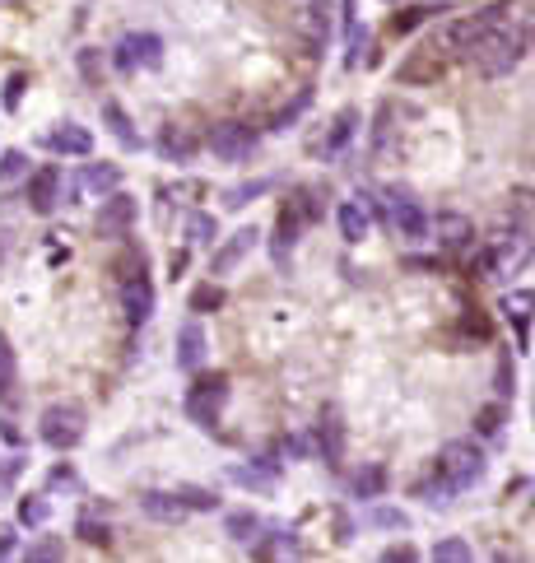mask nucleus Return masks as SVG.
<instances>
[{"instance_id":"nucleus-30","label":"nucleus","mask_w":535,"mask_h":563,"mask_svg":"<svg viewBox=\"0 0 535 563\" xmlns=\"http://www.w3.org/2000/svg\"><path fill=\"white\" fill-rule=\"evenodd\" d=\"M224 536L233 540V545H252L256 536H261V517H256L252 508H238L224 517Z\"/></svg>"},{"instance_id":"nucleus-40","label":"nucleus","mask_w":535,"mask_h":563,"mask_svg":"<svg viewBox=\"0 0 535 563\" xmlns=\"http://www.w3.org/2000/svg\"><path fill=\"white\" fill-rule=\"evenodd\" d=\"M24 559H28V563H56V559H66V540H61V536L33 540V545L24 550Z\"/></svg>"},{"instance_id":"nucleus-53","label":"nucleus","mask_w":535,"mask_h":563,"mask_svg":"<svg viewBox=\"0 0 535 563\" xmlns=\"http://www.w3.org/2000/svg\"><path fill=\"white\" fill-rule=\"evenodd\" d=\"M14 475H19V456H10V461H5V466H0V484H10Z\"/></svg>"},{"instance_id":"nucleus-54","label":"nucleus","mask_w":535,"mask_h":563,"mask_svg":"<svg viewBox=\"0 0 535 563\" xmlns=\"http://www.w3.org/2000/svg\"><path fill=\"white\" fill-rule=\"evenodd\" d=\"M177 196H205V182H182V187H177Z\"/></svg>"},{"instance_id":"nucleus-7","label":"nucleus","mask_w":535,"mask_h":563,"mask_svg":"<svg viewBox=\"0 0 535 563\" xmlns=\"http://www.w3.org/2000/svg\"><path fill=\"white\" fill-rule=\"evenodd\" d=\"M112 66L117 70H159L163 66V38L159 33H126V38L112 47Z\"/></svg>"},{"instance_id":"nucleus-5","label":"nucleus","mask_w":535,"mask_h":563,"mask_svg":"<svg viewBox=\"0 0 535 563\" xmlns=\"http://www.w3.org/2000/svg\"><path fill=\"white\" fill-rule=\"evenodd\" d=\"M224 405H228V373H214V377H196L191 382L182 410H187V419L196 429H214L219 415H224Z\"/></svg>"},{"instance_id":"nucleus-9","label":"nucleus","mask_w":535,"mask_h":563,"mask_svg":"<svg viewBox=\"0 0 535 563\" xmlns=\"http://www.w3.org/2000/svg\"><path fill=\"white\" fill-rule=\"evenodd\" d=\"M24 196H28V210H33V215H52L56 205L66 201V177H61V168H56V163L33 168V173L24 177Z\"/></svg>"},{"instance_id":"nucleus-35","label":"nucleus","mask_w":535,"mask_h":563,"mask_svg":"<svg viewBox=\"0 0 535 563\" xmlns=\"http://www.w3.org/2000/svg\"><path fill=\"white\" fill-rule=\"evenodd\" d=\"M177 503L187 512H219V494L214 489H205V484H177L173 489Z\"/></svg>"},{"instance_id":"nucleus-13","label":"nucleus","mask_w":535,"mask_h":563,"mask_svg":"<svg viewBox=\"0 0 535 563\" xmlns=\"http://www.w3.org/2000/svg\"><path fill=\"white\" fill-rule=\"evenodd\" d=\"M354 131H359V108H340L331 121V131L321 135V140H312V154L317 159H340L349 149V140H354Z\"/></svg>"},{"instance_id":"nucleus-21","label":"nucleus","mask_w":535,"mask_h":563,"mask_svg":"<svg viewBox=\"0 0 535 563\" xmlns=\"http://www.w3.org/2000/svg\"><path fill=\"white\" fill-rule=\"evenodd\" d=\"M173 359H177V368H182V373H196V368L205 363V331H201V322H182V326H177Z\"/></svg>"},{"instance_id":"nucleus-2","label":"nucleus","mask_w":535,"mask_h":563,"mask_svg":"<svg viewBox=\"0 0 535 563\" xmlns=\"http://www.w3.org/2000/svg\"><path fill=\"white\" fill-rule=\"evenodd\" d=\"M508 10H512V0H494V5H484V10H475V14H452V19H442L438 24L433 47H438L447 61H452V56H466L484 28H494V24L508 19Z\"/></svg>"},{"instance_id":"nucleus-14","label":"nucleus","mask_w":535,"mask_h":563,"mask_svg":"<svg viewBox=\"0 0 535 563\" xmlns=\"http://www.w3.org/2000/svg\"><path fill=\"white\" fill-rule=\"evenodd\" d=\"M256 247V228H238V233H228L219 247H214L210 256V275L214 280H224V275H233V270L242 266V256Z\"/></svg>"},{"instance_id":"nucleus-8","label":"nucleus","mask_w":535,"mask_h":563,"mask_svg":"<svg viewBox=\"0 0 535 563\" xmlns=\"http://www.w3.org/2000/svg\"><path fill=\"white\" fill-rule=\"evenodd\" d=\"M387 224L401 242H424L428 238V210L410 196V191H391L387 196Z\"/></svg>"},{"instance_id":"nucleus-1","label":"nucleus","mask_w":535,"mask_h":563,"mask_svg":"<svg viewBox=\"0 0 535 563\" xmlns=\"http://www.w3.org/2000/svg\"><path fill=\"white\" fill-rule=\"evenodd\" d=\"M526 47H531V33H526L522 24H508V19H503V24L484 28L480 38H475L466 61L480 70L484 80H503V75H512V70L522 66Z\"/></svg>"},{"instance_id":"nucleus-41","label":"nucleus","mask_w":535,"mask_h":563,"mask_svg":"<svg viewBox=\"0 0 535 563\" xmlns=\"http://www.w3.org/2000/svg\"><path fill=\"white\" fill-rule=\"evenodd\" d=\"M433 559H438V563H470V559H475V550H470L461 536H442L438 545H433Z\"/></svg>"},{"instance_id":"nucleus-36","label":"nucleus","mask_w":535,"mask_h":563,"mask_svg":"<svg viewBox=\"0 0 535 563\" xmlns=\"http://www.w3.org/2000/svg\"><path fill=\"white\" fill-rule=\"evenodd\" d=\"M270 191V177H256V182H238V187L224 191V210H247L252 201H261Z\"/></svg>"},{"instance_id":"nucleus-50","label":"nucleus","mask_w":535,"mask_h":563,"mask_svg":"<svg viewBox=\"0 0 535 563\" xmlns=\"http://www.w3.org/2000/svg\"><path fill=\"white\" fill-rule=\"evenodd\" d=\"M387 135H391V103H382V108H377V126H373V145L382 149Z\"/></svg>"},{"instance_id":"nucleus-29","label":"nucleus","mask_w":535,"mask_h":563,"mask_svg":"<svg viewBox=\"0 0 535 563\" xmlns=\"http://www.w3.org/2000/svg\"><path fill=\"white\" fill-rule=\"evenodd\" d=\"M303 545H298L294 531H270V536H256L252 540V554L256 559H289V554H298Z\"/></svg>"},{"instance_id":"nucleus-16","label":"nucleus","mask_w":535,"mask_h":563,"mask_svg":"<svg viewBox=\"0 0 535 563\" xmlns=\"http://www.w3.org/2000/svg\"><path fill=\"white\" fill-rule=\"evenodd\" d=\"M47 149L61 154V159H89V154H94V131L80 126V121H61V126L47 135Z\"/></svg>"},{"instance_id":"nucleus-11","label":"nucleus","mask_w":535,"mask_h":563,"mask_svg":"<svg viewBox=\"0 0 535 563\" xmlns=\"http://www.w3.org/2000/svg\"><path fill=\"white\" fill-rule=\"evenodd\" d=\"M447 75V56L428 42V47H415V52H405V61L396 66V84L405 89H424V84H438Z\"/></svg>"},{"instance_id":"nucleus-3","label":"nucleus","mask_w":535,"mask_h":563,"mask_svg":"<svg viewBox=\"0 0 535 563\" xmlns=\"http://www.w3.org/2000/svg\"><path fill=\"white\" fill-rule=\"evenodd\" d=\"M117 294H121V312L131 326H145L154 317V280H149L145 256H121L117 261Z\"/></svg>"},{"instance_id":"nucleus-45","label":"nucleus","mask_w":535,"mask_h":563,"mask_svg":"<svg viewBox=\"0 0 535 563\" xmlns=\"http://www.w3.org/2000/svg\"><path fill=\"white\" fill-rule=\"evenodd\" d=\"M363 522H373V526H387V531H410V517H405L401 508H373Z\"/></svg>"},{"instance_id":"nucleus-27","label":"nucleus","mask_w":535,"mask_h":563,"mask_svg":"<svg viewBox=\"0 0 535 563\" xmlns=\"http://www.w3.org/2000/svg\"><path fill=\"white\" fill-rule=\"evenodd\" d=\"M387 484H391L387 466H377V461H373V466H363V470H354V475H349V494H354V498H373V503H377V498L387 494Z\"/></svg>"},{"instance_id":"nucleus-37","label":"nucleus","mask_w":535,"mask_h":563,"mask_svg":"<svg viewBox=\"0 0 535 563\" xmlns=\"http://www.w3.org/2000/svg\"><path fill=\"white\" fill-rule=\"evenodd\" d=\"M214 238H219V219L205 215V210H191L187 215V242L191 247H210Z\"/></svg>"},{"instance_id":"nucleus-19","label":"nucleus","mask_w":535,"mask_h":563,"mask_svg":"<svg viewBox=\"0 0 535 563\" xmlns=\"http://www.w3.org/2000/svg\"><path fill=\"white\" fill-rule=\"evenodd\" d=\"M154 149H159V159L163 163H191L196 159V149H201V140L191 135V126H163L159 140H154Z\"/></svg>"},{"instance_id":"nucleus-18","label":"nucleus","mask_w":535,"mask_h":563,"mask_svg":"<svg viewBox=\"0 0 535 563\" xmlns=\"http://www.w3.org/2000/svg\"><path fill=\"white\" fill-rule=\"evenodd\" d=\"M317 447H321V461L326 466H340L345 461V419L335 405L321 410V424H317Z\"/></svg>"},{"instance_id":"nucleus-33","label":"nucleus","mask_w":535,"mask_h":563,"mask_svg":"<svg viewBox=\"0 0 535 563\" xmlns=\"http://www.w3.org/2000/svg\"><path fill=\"white\" fill-rule=\"evenodd\" d=\"M187 308L196 312V317H210V312H219V308H224V284H219V280L196 284V289H191V298H187Z\"/></svg>"},{"instance_id":"nucleus-12","label":"nucleus","mask_w":535,"mask_h":563,"mask_svg":"<svg viewBox=\"0 0 535 563\" xmlns=\"http://www.w3.org/2000/svg\"><path fill=\"white\" fill-rule=\"evenodd\" d=\"M205 145H210V154H214L219 163H242V159H252L256 131L247 126V121H219Z\"/></svg>"},{"instance_id":"nucleus-44","label":"nucleus","mask_w":535,"mask_h":563,"mask_svg":"<svg viewBox=\"0 0 535 563\" xmlns=\"http://www.w3.org/2000/svg\"><path fill=\"white\" fill-rule=\"evenodd\" d=\"M14 377H19V363H14V349H10V340L0 336V401L14 391Z\"/></svg>"},{"instance_id":"nucleus-26","label":"nucleus","mask_w":535,"mask_h":563,"mask_svg":"<svg viewBox=\"0 0 535 563\" xmlns=\"http://www.w3.org/2000/svg\"><path fill=\"white\" fill-rule=\"evenodd\" d=\"M335 224H340V238L354 247V242H363L368 238V210H363V196L359 201H340V210H335Z\"/></svg>"},{"instance_id":"nucleus-32","label":"nucleus","mask_w":535,"mask_h":563,"mask_svg":"<svg viewBox=\"0 0 535 563\" xmlns=\"http://www.w3.org/2000/svg\"><path fill=\"white\" fill-rule=\"evenodd\" d=\"M19 526H28V531H38V526H47L52 522V498L47 494H24L19 498Z\"/></svg>"},{"instance_id":"nucleus-28","label":"nucleus","mask_w":535,"mask_h":563,"mask_svg":"<svg viewBox=\"0 0 535 563\" xmlns=\"http://www.w3.org/2000/svg\"><path fill=\"white\" fill-rule=\"evenodd\" d=\"M438 10V0H415V5H401V10L391 14V33H396V38H410V33H415V28H424L428 24V14Z\"/></svg>"},{"instance_id":"nucleus-46","label":"nucleus","mask_w":535,"mask_h":563,"mask_svg":"<svg viewBox=\"0 0 535 563\" xmlns=\"http://www.w3.org/2000/svg\"><path fill=\"white\" fill-rule=\"evenodd\" d=\"M47 489H80V470L70 466V461H56L47 470Z\"/></svg>"},{"instance_id":"nucleus-49","label":"nucleus","mask_w":535,"mask_h":563,"mask_svg":"<svg viewBox=\"0 0 535 563\" xmlns=\"http://www.w3.org/2000/svg\"><path fill=\"white\" fill-rule=\"evenodd\" d=\"M415 559H419V550H415V545H405V540L382 550V563H415Z\"/></svg>"},{"instance_id":"nucleus-17","label":"nucleus","mask_w":535,"mask_h":563,"mask_svg":"<svg viewBox=\"0 0 535 563\" xmlns=\"http://www.w3.org/2000/svg\"><path fill=\"white\" fill-rule=\"evenodd\" d=\"M298 33L312 42V47H326L335 33V5L331 0H308L303 10H298Z\"/></svg>"},{"instance_id":"nucleus-57","label":"nucleus","mask_w":535,"mask_h":563,"mask_svg":"<svg viewBox=\"0 0 535 563\" xmlns=\"http://www.w3.org/2000/svg\"><path fill=\"white\" fill-rule=\"evenodd\" d=\"M387 5H401V0H387Z\"/></svg>"},{"instance_id":"nucleus-39","label":"nucleus","mask_w":535,"mask_h":563,"mask_svg":"<svg viewBox=\"0 0 535 563\" xmlns=\"http://www.w3.org/2000/svg\"><path fill=\"white\" fill-rule=\"evenodd\" d=\"M75 66H80V80L89 84V89H103V52H98V47H80Z\"/></svg>"},{"instance_id":"nucleus-10","label":"nucleus","mask_w":535,"mask_h":563,"mask_svg":"<svg viewBox=\"0 0 535 563\" xmlns=\"http://www.w3.org/2000/svg\"><path fill=\"white\" fill-rule=\"evenodd\" d=\"M135 215H140V205H135V196H126V191H107L103 196V205H98V219H94V228H98V238H107V242H117V238H126L135 228Z\"/></svg>"},{"instance_id":"nucleus-34","label":"nucleus","mask_w":535,"mask_h":563,"mask_svg":"<svg viewBox=\"0 0 535 563\" xmlns=\"http://www.w3.org/2000/svg\"><path fill=\"white\" fill-rule=\"evenodd\" d=\"M84 187L94 191V196H107V191H117L121 187V168L117 163H89V168H84Z\"/></svg>"},{"instance_id":"nucleus-4","label":"nucleus","mask_w":535,"mask_h":563,"mask_svg":"<svg viewBox=\"0 0 535 563\" xmlns=\"http://www.w3.org/2000/svg\"><path fill=\"white\" fill-rule=\"evenodd\" d=\"M84 433H89V415H84L80 405H47V410H42V419H38V438L47 447H52V452H75V447L84 443Z\"/></svg>"},{"instance_id":"nucleus-38","label":"nucleus","mask_w":535,"mask_h":563,"mask_svg":"<svg viewBox=\"0 0 535 563\" xmlns=\"http://www.w3.org/2000/svg\"><path fill=\"white\" fill-rule=\"evenodd\" d=\"M75 536H80L84 545H94V550H107V545H112V526L98 522V517H89V512H84L80 522H75Z\"/></svg>"},{"instance_id":"nucleus-24","label":"nucleus","mask_w":535,"mask_h":563,"mask_svg":"<svg viewBox=\"0 0 535 563\" xmlns=\"http://www.w3.org/2000/svg\"><path fill=\"white\" fill-rule=\"evenodd\" d=\"M298 233H303V215H298L294 201H284L280 215H275V261H280V266L289 261V252H294Z\"/></svg>"},{"instance_id":"nucleus-6","label":"nucleus","mask_w":535,"mask_h":563,"mask_svg":"<svg viewBox=\"0 0 535 563\" xmlns=\"http://www.w3.org/2000/svg\"><path fill=\"white\" fill-rule=\"evenodd\" d=\"M438 475H447V480L456 484V489H461V494H466V489H475V484L484 480V470H489V461H484V447L480 443H466V438H461V443H447L438 452Z\"/></svg>"},{"instance_id":"nucleus-55","label":"nucleus","mask_w":535,"mask_h":563,"mask_svg":"<svg viewBox=\"0 0 535 563\" xmlns=\"http://www.w3.org/2000/svg\"><path fill=\"white\" fill-rule=\"evenodd\" d=\"M168 270H173V275H182V270H187V252H173V261H168Z\"/></svg>"},{"instance_id":"nucleus-51","label":"nucleus","mask_w":535,"mask_h":563,"mask_svg":"<svg viewBox=\"0 0 535 563\" xmlns=\"http://www.w3.org/2000/svg\"><path fill=\"white\" fill-rule=\"evenodd\" d=\"M10 554H19V531H14V526H0V559H10Z\"/></svg>"},{"instance_id":"nucleus-47","label":"nucleus","mask_w":535,"mask_h":563,"mask_svg":"<svg viewBox=\"0 0 535 563\" xmlns=\"http://www.w3.org/2000/svg\"><path fill=\"white\" fill-rule=\"evenodd\" d=\"M24 89H28V75H24V70H14L10 80H5V112H19V103H24Z\"/></svg>"},{"instance_id":"nucleus-20","label":"nucleus","mask_w":535,"mask_h":563,"mask_svg":"<svg viewBox=\"0 0 535 563\" xmlns=\"http://www.w3.org/2000/svg\"><path fill=\"white\" fill-rule=\"evenodd\" d=\"M98 112H103V126H107V135H112V140H117V145L126 149V154H135V149H140V135H135V121H131V112L121 108L117 98H103V103H98Z\"/></svg>"},{"instance_id":"nucleus-23","label":"nucleus","mask_w":535,"mask_h":563,"mask_svg":"<svg viewBox=\"0 0 535 563\" xmlns=\"http://www.w3.org/2000/svg\"><path fill=\"white\" fill-rule=\"evenodd\" d=\"M503 317L517 326V340L526 345L531 322H535V289H508V294H503Z\"/></svg>"},{"instance_id":"nucleus-52","label":"nucleus","mask_w":535,"mask_h":563,"mask_svg":"<svg viewBox=\"0 0 535 563\" xmlns=\"http://www.w3.org/2000/svg\"><path fill=\"white\" fill-rule=\"evenodd\" d=\"M354 536V526H349V517L340 508H335V540H340V545H345V540Z\"/></svg>"},{"instance_id":"nucleus-58","label":"nucleus","mask_w":535,"mask_h":563,"mask_svg":"<svg viewBox=\"0 0 535 563\" xmlns=\"http://www.w3.org/2000/svg\"><path fill=\"white\" fill-rule=\"evenodd\" d=\"M0 5H10V0H0Z\"/></svg>"},{"instance_id":"nucleus-22","label":"nucleus","mask_w":535,"mask_h":563,"mask_svg":"<svg viewBox=\"0 0 535 563\" xmlns=\"http://www.w3.org/2000/svg\"><path fill=\"white\" fill-rule=\"evenodd\" d=\"M228 480L238 489H252V494H270L275 480H280V461H252V466H233Z\"/></svg>"},{"instance_id":"nucleus-31","label":"nucleus","mask_w":535,"mask_h":563,"mask_svg":"<svg viewBox=\"0 0 535 563\" xmlns=\"http://www.w3.org/2000/svg\"><path fill=\"white\" fill-rule=\"evenodd\" d=\"M456 494H461V489H456L447 475H438V470H433L424 484H415V498H419V503H428V508H447Z\"/></svg>"},{"instance_id":"nucleus-56","label":"nucleus","mask_w":535,"mask_h":563,"mask_svg":"<svg viewBox=\"0 0 535 563\" xmlns=\"http://www.w3.org/2000/svg\"><path fill=\"white\" fill-rule=\"evenodd\" d=\"M522 28L531 33V42H535V5H531V14H526V24H522Z\"/></svg>"},{"instance_id":"nucleus-42","label":"nucleus","mask_w":535,"mask_h":563,"mask_svg":"<svg viewBox=\"0 0 535 563\" xmlns=\"http://www.w3.org/2000/svg\"><path fill=\"white\" fill-rule=\"evenodd\" d=\"M475 433H480V438H498V433H503V401L475 410Z\"/></svg>"},{"instance_id":"nucleus-25","label":"nucleus","mask_w":535,"mask_h":563,"mask_svg":"<svg viewBox=\"0 0 535 563\" xmlns=\"http://www.w3.org/2000/svg\"><path fill=\"white\" fill-rule=\"evenodd\" d=\"M140 512H145L149 522H163V526H173V522H182V517H187V508L177 503L173 489H168V494H163V489H149V494H140Z\"/></svg>"},{"instance_id":"nucleus-48","label":"nucleus","mask_w":535,"mask_h":563,"mask_svg":"<svg viewBox=\"0 0 535 563\" xmlns=\"http://www.w3.org/2000/svg\"><path fill=\"white\" fill-rule=\"evenodd\" d=\"M368 47V28H359V24H349V52H345V66L354 70L359 66V52Z\"/></svg>"},{"instance_id":"nucleus-43","label":"nucleus","mask_w":535,"mask_h":563,"mask_svg":"<svg viewBox=\"0 0 535 563\" xmlns=\"http://www.w3.org/2000/svg\"><path fill=\"white\" fill-rule=\"evenodd\" d=\"M28 177V154L24 149H0V182H19Z\"/></svg>"},{"instance_id":"nucleus-15","label":"nucleus","mask_w":535,"mask_h":563,"mask_svg":"<svg viewBox=\"0 0 535 563\" xmlns=\"http://www.w3.org/2000/svg\"><path fill=\"white\" fill-rule=\"evenodd\" d=\"M428 233H438V247H447V252H470L475 247V224L466 215H456V210H442L438 219H428Z\"/></svg>"}]
</instances>
